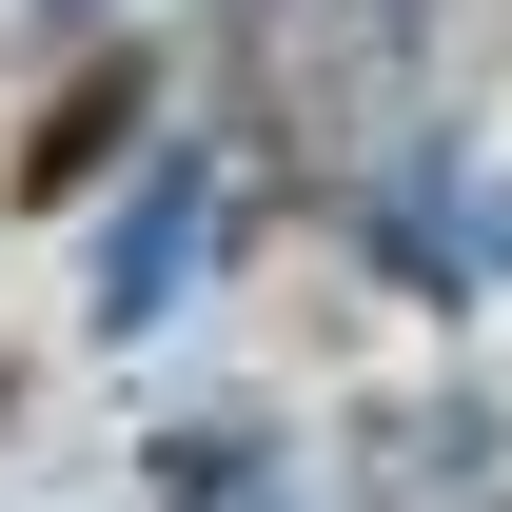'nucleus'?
I'll return each mask as SVG.
<instances>
[{"mask_svg":"<svg viewBox=\"0 0 512 512\" xmlns=\"http://www.w3.org/2000/svg\"><path fill=\"white\" fill-rule=\"evenodd\" d=\"M119 119H138V79H79L60 119H40V158H20V178H40V197H79L99 158H119Z\"/></svg>","mask_w":512,"mask_h":512,"instance_id":"f257e3e1","label":"nucleus"}]
</instances>
